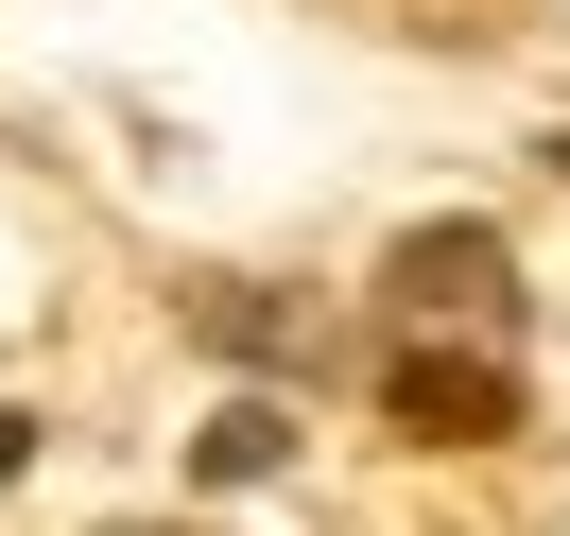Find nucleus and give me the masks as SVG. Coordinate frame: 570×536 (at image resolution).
I'll return each instance as SVG.
<instances>
[{
    "mask_svg": "<svg viewBox=\"0 0 570 536\" xmlns=\"http://www.w3.org/2000/svg\"><path fill=\"white\" fill-rule=\"evenodd\" d=\"M519 277H501L484 225H415V243L381 260V398L415 432H501V398H519Z\"/></svg>",
    "mask_w": 570,
    "mask_h": 536,
    "instance_id": "1",
    "label": "nucleus"
},
{
    "mask_svg": "<svg viewBox=\"0 0 570 536\" xmlns=\"http://www.w3.org/2000/svg\"><path fill=\"white\" fill-rule=\"evenodd\" d=\"M18 450H36V432H18V416H0V485H18Z\"/></svg>",
    "mask_w": 570,
    "mask_h": 536,
    "instance_id": "2",
    "label": "nucleus"
}]
</instances>
